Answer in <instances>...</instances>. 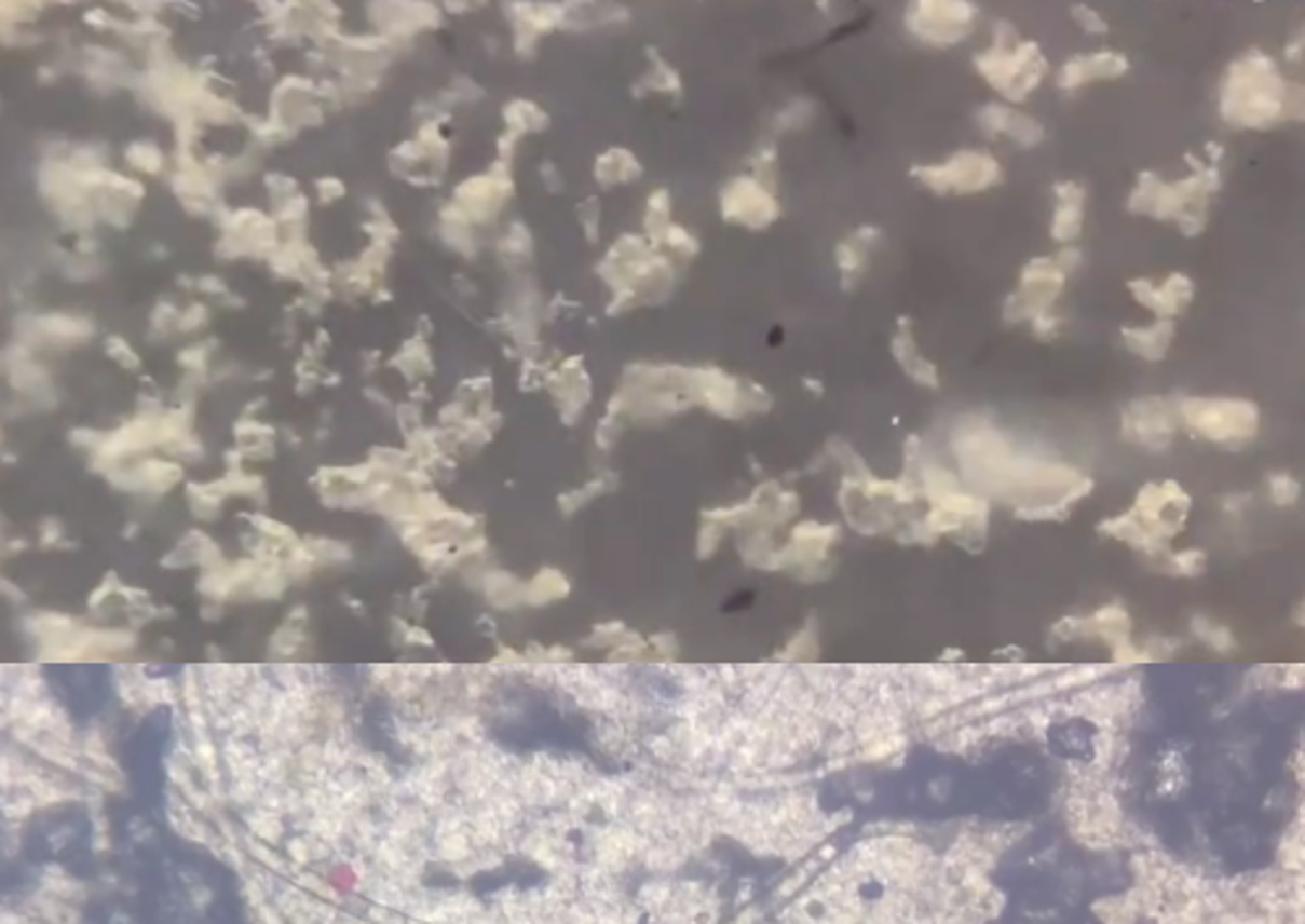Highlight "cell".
I'll return each mask as SVG.
<instances>
[{"label":"cell","instance_id":"20","mask_svg":"<svg viewBox=\"0 0 1305 924\" xmlns=\"http://www.w3.org/2000/svg\"><path fill=\"white\" fill-rule=\"evenodd\" d=\"M1073 16L1082 22V27L1086 29V32H1095V35L1107 32V24H1104L1102 18L1095 14V11L1086 9V5H1076V9H1073Z\"/></svg>","mask_w":1305,"mask_h":924},{"label":"cell","instance_id":"11","mask_svg":"<svg viewBox=\"0 0 1305 924\" xmlns=\"http://www.w3.org/2000/svg\"><path fill=\"white\" fill-rule=\"evenodd\" d=\"M1058 207L1052 217V239L1055 241H1073L1082 233L1084 222V199L1086 193L1078 184H1058Z\"/></svg>","mask_w":1305,"mask_h":924},{"label":"cell","instance_id":"9","mask_svg":"<svg viewBox=\"0 0 1305 924\" xmlns=\"http://www.w3.org/2000/svg\"><path fill=\"white\" fill-rule=\"evenodd\" d=\"M1128 71V60L1117 53H1095V55H1078L1071 58L1060 68L1058 84L1063 90H1076L1086 81L1097 79H1117Z\"/></svg>","mask_w":1305,"mask_h":924},{"label":"cell","instance_id":"16","mask_svg":"<svg viewBox=\"0 0 1305 924\" xmlns=\"http://www.w3.org/2000/svg\"><path fill=\"white\" fill-rule=\"evenodd\" d=\"M283 820H285V817L277 815V813H272V810L254 807V813L248 815V828H252L254 833L259 835V839H264V841H270V844H274V841H277V839H283Z\"/></svg>","mask_w":1305,"mask_h":924},{"label":"cell","instance_id":"22","mask_svg":"<svg viewBox=\"0 0 1305 924\" xmlns=\"http://www.w3.org/2000/svg\"><path fill=\"white\" fill-rule=\"evenodd\" d=\"M1078 256H1082V254H1078V248H1063L1058 259H1055V264H1058L1060 270H1063L1068 274V272L1073 270V267L1078 264Z\"/></svg>","mask_w":1305,"mask_h":924},{"label":"cell","instance_id":"15","mask_svg":"<svg viewBox=\"0 0 1305 924\" xmlns=\"http://www.w3.org/2000/svg\"><path fill=\"white\" fill-rule=\"evenodd\" d=\"M167 776H171V784L178 789V797L186 799L189 804H193L196 813H212V810H215V797L193 784L189 760H183L180 755H176L173 760H167Z\"/></svg>","mask_w":1305,"mask_h":924},{"label":"cell","instance_id":"13","mask_svg":"<svg viewBox=\"0 0 1305 924\" xmlns=\"http://www.w3.org/2000/svg\"><path fill=\"white\" fill-rule=\"evenodd\" d=\"M1172 335H1175V324L1172 320H1159L1154 327H1144V329H1123V337H1126V345L1128 351H1133L1136 355H1141V358L1146 361H1159L1167 353V348H1170Z\"/></svg>","mask_w":1305,"mask_h":924},{"label":"cell","instance_id":"18","mask_svg":"<svg viewBox=\"0 0 1305 924\" xmlns=\"http://www.w3.org/2000/svg\"><path fill=\"white\" fill-rule=\"evenodd\" d=\"M128 162L134 167H141V171L154 173L162 167V158L158 152V147H152V144H134V147L128 149Z\"/></svg>","mask_w":1305,"mask_h":924},{"label":"cell","instance_id":"8","mask_svg":"<svg viewBox=\"0 0 1305 924\" xmlns=\"http://www.w3.org/2000/svg\"><path fill=\"white\" fill-rule=\"evenodd\" d=\"M1128 287L1136 301L1152 309L1159 320H1172L1194 298V285L1185 274H1172L1163 287H1154L1148 280H1133Z\"/></svg>","mask_w":1305,"mask_h":924},{"label":"cell","instance_id":"5","mask_svg":"<svg viewBox=\"0 0 1305 924\" xmlns=\"http://www.w3.org/2000/svg\"><path fill=\"white\" fill-rule=\"evenodd\" d=\"M1065 285V272L1055 264V259H1034L1023 270L1021 287L1016 296L1008 298L1005 305V316L1010 322L1019 320H1036V316L1047 314L1050 303L1058 298V293Z\"/></svg>","mask_w":1305,"mask_h":924},{"label":"cell","instance_id":"1","mask_svg":"<svg viewBox=\"0 0 1305 924\" xmlns=\"http://www.w3.org/2000/svg\"><path fill=\"white\" fill-rule=\"evenodd\" d=\"M1222 118L1238 128H1269L1303 116V92L1288 86L1266 55H1242L1229 68L1220 97Z\"/></svg>","mask_w":1305,"mask_h":924},{"label":"cell","instance_id":"24","mask_svg":"<svg viewBox=\"0 0 1305 924\" xmlns=\"http://www.w3.org/2000/svg\"><path fill=\"white\" fill-rule=\"evenodd\" d=\"M58 535H60V528H55V526H53V530H47V528L42 530V541H45V543H53L55 539H58Z\"/></svg>","mask_w":1305,"mask_h":924},{"label":"cell","instance_id":"10","mask_svg":"<svg viewBox=\"0 0 1305 924\" xmlns=\"http://www.w3.org/2000/svg\"><path fill=\"white\" fill-rule=\"evenodd\" d=\"M979 123L990 131V134H1005L1016 139L1021 147H1036L1045 139V128L1034 121V118L1023 116L1019 110L1001 108V105H988L979 110Z\"/></svg>","mask_w":1305,"mask_h":924},{"label":"cell","instance_id":"2","mask_svg":"<svg viewBox=\"0 0 1305 924\" xmlns=\"http://www.w3.org/2000/svg\"><path fill=\"white\" fill-rule=\"evenodd\" d=\"M1196 167V176L1178 180V184H1159L1152 173H1144L1139 189L1130 193V212L1152 215L1157 220H1178L1185 235H1198L1207 222V199L1214 189H1220V171L1204 167L1201 162L1188 158Z\"/></svg>","mask_w":1305,"mask_h":924},{"label":"cell","instance_id":"6","mask_svg":"<svg viewBox=\"0 0 1305 924\" xmlns=\"http://www.w3.org/2000/svg\"><path fill=\"white\" fill-rule=\"evenodd\" d=\"M922 178L938 191L955 189L961 193H969L995 186L997 180H1001V165H997L990 154L961 152L955 154L948 165L922 171Z\"/></svg>","mask_w":1305,"mask_h":924},{"label":"cell","instance_id":"21","mask_svg":"<svg viewBox=\"0 0 1305 924\" xmlns=\"http://www.w3.org/2000/svg\"><path fill=\"white\" fill-rule=\"evenodd\" d=\"M108 353L115 355V358H121L123 366H136V364H139V361H136V353L128 351V348L123 345L121 337H112V340L108 342Z\"/></svg>","mask_w":1305,"mask_h":924},{"label":"cell","instance_id":"17","mask_svg":"<svg viewBox=\"0 0 1305 924\" xmlns=\"http://www.w3.org/2000/svg\"><path fill=\"white\" fill-rule=\"evenodd\" d=\"M178 799H180V797H176V802L171 804V826H176V828H178V833L191 835L193 841H202V839H207V835H209L207 826H204V823L199 820V817L193 815L191 810L186 807V804H180Z\"/></svg>","mask_w":1305,"mask_h":924},{"label":"cell","instance_id":"7","mask_svg":"<svg viewBox=\"0 0 1305 924\" xmlns=\"http://www.w3.org/2000/svg\"><path fill=\"white\" fill-rule=\"evenodd\" d=\"M134 646L128 633H103V629H81L68 633L60 640L42 646V655L50 661H81V658H105V655L123 653Z\"/></svg>","mask_w":1305,"mask_h":924},{"label":"cell","instance_id":"23","mask_svg":"<svg viewBox=\"0 0 1305 924\" xmlns=\"http://www.w3.org/2000/svg\"><path fill=\"white\" fill-rule=\"evenodd\" d=\"M1058 324H1060V320L1042 314V316H1036V320H1034V329H1036V335H1052L1055 329H1058Z\"/></svg>","mask_w":1305,"mask_h":924},{"label":"cell","instance_id":"12","mask_svg":"<svg viewBox=\"0 0 1305 924\" xmlns=\"http://www.w3.org/2000/svg\"><path fill=\"white\" fill-rule=\"evenodd\" d=\"M121 489H167L180 478V467L173 462L149 460L141 465H134L131 471H118L110 476Z\"/></svg>","mask_w":1305,"mask_h":924},{"label":"cell","instance_id":"3","mask_svg":"<svg viewBox=\"0 0 1305 924\" xmlns=\"http://www.w3.org/2000/svg\"><path fill=\"white\" fill-rule=\"evenodd\" d=\"M979 73L995 86L1001 95L1014 103L1032 95L1047 71V60L1042 58L1036 42L1016 40L1010 24H997L995 45L977 58Z\"/></svg>","mask_w":1305,"mask_h":924},{"label":"cell","instance_id":"4","mask_svg":"<svg viewBox=\"0 0 1305 924\" xmlns=\"http://www.w3.org/2000/svg\"><path fill=\"white\" fill-rule=\"evenodd\" d=\"M1180 413L1214 441L1251 439L1259 426V410L1248 399H1185Z\"/></svg>","mask_w":1305,"mask_h":924},{"label":"cell","instance_id":"19","mask_svg":"<svg viewBox=\"0 0 1305 924\" xmlns=\"http://www.w3.org/2000/svg\"><path fill=\"white\" fill-rule=\"evenodd\" d=\"M303 640H305L303 629L301 627H290V622H287L285 627L280 629L277 635H274L270 646H272V651H277V653H283V655H290V653H296L298 648H301Z\"/></svg>","mask_w":1305,"mask_h":924},{"label":"cell","instance_id":"14","mask_svg":"<svg viewBox=\"0 0 1305 924\" xmlns=\"http://www.w3.org/2000/svg\"><path fill=\"white\" fill-rule=\"evenodd\" d=\"M1128 413H1133V423H1128V426H1133V434L1139 439L1157 441L1159 436H1170L1172 423L1163 399H1139V403L1130 405Z\"/></svg>","mask_w":1305,"mask_h":924}]
</instances>
